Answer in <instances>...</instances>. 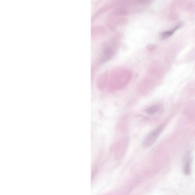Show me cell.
<instances>
[{"instance_id":"1","label":"cell","mask_w":195,"mask_h":195,"mask_svg":"<svg viewBox=\"0 0 195 195\" xmlns=\"http://www.w3.org/2000/svg\"><path fill=\"white\" fill-rule=\"evenodd\" d=\"M163 129V126L161 125L151 132L144 139L142 145L144 148H148L156 142Z\"/></svg>"},{"instance_id":"2","label":"cell","mask_w":195,"mask_h":195,"mask_svg":"<svg viewBox=\"0 0 195 195\" xmlns=\"http://www.w3.org/2000/svg\"><path fill=\"white\" fill-rule=\"evenodd\" d=\"M181 26H182V24L180 23L178 24L177 26H176L175 27H174L173 28L171 29V30L162 33L161 36L162 39H166V38L171 36L173 34V33L175 32V31H176L177 29H178L179 28L181 27Z\"/></svg>"},{"instance_id":"3","label":"cell","mask_w":195,"mask_h":195,"mask_svg":"<svg viewBox=\"0 0 195 195\" xmlns=\"http://www.w3.org/2000/svg\"><path fill=\"white\" fill-rule=\"evenodd\" d=\"M160 109V107L158 105H154L146 109L145 112L150 115L155 114Z\"/></svg>"},{"instance_id":"4","label":"cell","mask_w":195,"mask_h":195,"mask_svg":"<svg viewBox=\"0 0 195 195\" xmlns=\"http://www.w3.org/2000/svg\"><path fill=\"white\" fill-rule=\"evenodd\" d=\"M190 163L189 161H188L187 163H186L185 166V172L186 173L189 174L190 171Z\"/></svg>"}]
</instances>
